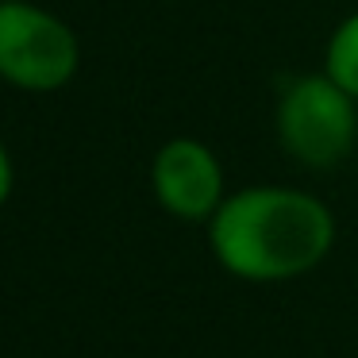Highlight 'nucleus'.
<instances>
[{"mask_svg":"<svg viewBox=\"0 0 358 358\" xmlns=\"http://www.w3.org/2000/svg\"><path fill=\"white\" fill-rule=\"evenodd\" d=\"M216 262L243 281H289L327 258L335 220L312 193L285 185H255L224 196L208 220Z\"/></svg>","mask_w":358,"mask_h":358,"instance_id":"f257e3e1","label":"nucleus"},{"mask_svg":"<svg viewBox=\"0 0 358 358\" xmlns=\"http://www.w3.org/2000/svg\"><path fill=\"white\" fill-rule=\"evenodd\" d=\"M355 96L327 73L296 78L278 101V139L301 166L327 170L350 155L358 139Z\"/></svg>","mask_w":358,"mask_h":358,"instance_id":"f03ea898","label":"nucleus"},{"mask_svg":"<svg viewBox=\"0 0 358 358\" xmlns=\"http://www.w3.org/2000/svg\"><path fill=\"white\" fill-rule=\"evenodd\" d=\"M81 47L70 24L31 0H0V78L27 93H55L78 73Z\"/></svg>","mask_w":358,"mask_h":358,"instance_id":"7ed1b4c3","label":"nucleus"},{"mask_svg":"<svg viewBox=\"0 0 358 358\" xmlns=\"http://www.w3.org/2000/svg\"><path fill=\"white\" fill-rule=\"evenodd\" d=\"M150 189L158 204L178 220H212L224 204V170L216 155L196 139H170L155 155Z\"/></svg>","mask_w":358,"mask_h":358,"instance_id":"20e7f679","label":"nucleus"},{"mask_svg":"<svg viewBox=\"0 0 358 358\" xmlns=\"http://www.w3.org/2000/svg\"><path fill=\"white\" fill-rule=\"evenodd\" d=\"M324 73H327L331 81H339V85L358 101V12H355V16H347V20H343V24L331 31Z\"/></svg>","mask_w":358,"mask_h":358,"instance_id":"39448f33","label":"nucleus"},{"mask_svg":"<svg viewBox=\"0 0 358 358\" xmlns=\"http://www.w3.org/2000/svg\"><path fill=\"white\" fill-rule=\"evenodd\" d=\"M8 196H12V158L4 150V143H0V208H4Z\"/></svg>","mask_w":358,"mask_h":358,"instance_id":"423d86ee","label":"nucleus"}]
</instances>
